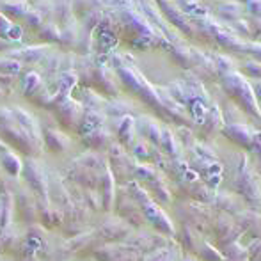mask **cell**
<instances>
[{
    "label": "cell",
    "instance_id": "cell-1",
    "mask_svg": "<svg viewBox=\"0 0 261 261\" xmlns=\"http://www.w3.org/2000/svg\"><path fill=\"white\" fill-rule=\"evenodd\" d=\"M2 164H4V167L9 171V174H13V176H16L21 169L20 160H18V156H14L13 153H6V155H4Z\"/></svg>",
    "mask_w": 261,
    "mask_h": 261
},
{
    "label": "cell",
    "instance_id": "cell-2",
    "mask_svg": "<svg viewBox=\"0 0 261 261\" xmlns=\"http://www.w3.org/2000/svg\"><path fill=\"white\" fill-rule=\"evenodd\" d=\"M39 84H41V82H39V76L36 75V73H29V75L23 79V82H21L23 93L25 94H32L39 87Z\"/></svg>",
    "mask_w": 261,
    "mask_h": 261
},
{
    "label": "cell",
    "instance_id": "cell-3",
    "mask_svg": "<svg viewBox=\"0 0 261 261\" xmlns=\"http://www.w3.org/2000/svg\"><path fill=\"white\" fill-rule=\"evenodd\" d=\"M62 137H64V135H61L59 132H48V134H46V142H48V146L52 149H62L64 148Z\"/></svg>",
    "mask_w": 261,
    "mask_h": 261
},
{
    "label": "cell",
    "instance_id": "cell-4",
    "mask_svg": "<svg viewBox=\"0 0 261 261\" xmlns=\"http://www.w3.org/2000/svg\"><path fill=\"white\" fill-rule=\"evenodd\" d=\"M4 7H6V11H11L13 14H20V16L27 13V9H25V4L9 2V4H4Z\"/></svg>",
    "mask_w": 261,
    "mask_h": 261
},
{
    "label": "cell",
    "instance_id": "cell-5",
    "mask_svg": "<svg viewBox=\"0 0 261 261\" xmlns=\"http://www.w3.org/2000/svg\"><path fill=\"white\" fill-rule=\"evenodd\" d=\"M11 29H13V23H11L7 18H4V14L0 13V36H6V38H9Z\"/></svg>",
    "mask_w": 261,
    "mask_h": 261
},
{
    "label": "cell",
    "instance_id": "cell-6",
    "mask_svg": "<svg viewBox=\"0 0 261 261\" xmlns=\"http://www.w3.org/2000/svg\"><path fill=\"white\" fill-rule=\"evenodd\" d=\"M41 50H45V48H27V50H23V52L20 54V57H23V59H27V61H31V59L39 57V55L43 54Z\"/></svg>",
    "mask_w": 261,
    "mask_h": 261
}]
</instances>
